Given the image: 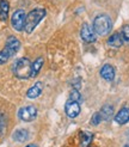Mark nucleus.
<instances>
[{
	"instance_id": "f257e3e1",
	"label": "nucleus",
	"mask_w": 129,
	"mask_h": 147,
	"mask_svg": "<svg viewBox=\"0 0 129 147\" xmlns=\"http://www.w3.org/2000/svg\"><path fill=\"white\" fill-rule=\"evenodd\" d=\"M20 47V42L17 37L14 36H10L6 41L5 47L0 51V65H4L5 62H7L10 59L17 53L18 49Z\"/></svg>"
},
{
	"instance_id": "f03ea898",
	"label": "nucleus",
	"mask_w": 129,
	"mask_h": 147,
	"mask_svg": "<svg viewBox=\"0 0 129 147\" xmlns=\"http://www.w3.org/2000/svg\"><path fill=\"white\" fill-rule=\"evenodd\" d=\"M46 14H47V11L44 9H35L32 11H30L26 14L24 30L28 34H31L36 29V26L40 24V22L46 17Z\"/></svg>"
},
{
	"instance_id": "7ed1b4c3",
	"label": "nucleus",
	"mask_w": 129,
	"mask_h": 147,
	"mask_svg": "<svg viewBox=\"0 0 129 147\" xmlns=\"http://www.w3.org/2000/svg\"><path fill=\"white\" fill-rule=\"evenodd\" d=\"M112 29V20L108 14H98L93 20V30L99 36L108 35Z\"/></svg>"
},
{
	"instance_id": "20e7f679",
	"label": "nucleus",
	"mask_w": 129,
	"mask_h": 147,
	"mask_svg": "<svg viewBox=\"0 0 129 147\" xmlns=\"http://www.w3.org/2000/svg\"><path fill=\"white\" fill-rule=\"evenodd\" d=\"M31 62L29 61V59L26 57H20L13 63V74L14 77H17L18 79H28L29 77H31Z\"/></svg>"
},
{
	"instance_id": "39448f33",
	"label": "nucleus",
	"mask_w": 129,
	"mask_h": 147,
	"mask_svg": "<svg viewBox=\"0 0 129 147\" xmlns=\"http://www.w3.org/2000/svg\"><path fill=\"white\" fill-rule=\"evenodd\" d=\"M25 12L24 10H16L12 14L11 18V24L13 26L14 30L17 31H23L24 26H25Z\"/></svg>"
},
{
	"instance_id": "423d86ee",
	"label": "nucleus",
	"mask_w": 129,
	"mask_h": 147,
	"mask_svg": "<svg viewBox=\"0 0 129 147\" xmlns=\"http://www.w3.org/2000/svg\"><path fill=\"white\" fill-rule=\"evenodd\" d=\"M18 116L22 121L25 122H31L36 119L37 116V109H36L34 105H28V107H23L19 109L18 111Z\"/></svg>"
},
{
	"instance_id": "0eeeda50",
	"label": "nucleus",
	"mask_w": 129,
	"mask_h": 147,
	"mask_svg": "<svg viewBox=\"0 0 129 147\" xmlns=\"http://www.w3.org/2000/svg\"><path fill=\"white\" fill-rule=\"evenodd\" d=\"M80 36L86 43H93L97 38V34L93 30V28L87 23L83 24L81 30H80Z\"/></svg>"
},
{
	"instance_id": "6e6552de",
	"label": "nucleus",
	"mask_w": 129,
	"mask_h": 147,
	"mask_svg": "<svg viewBox=\"0 0 129 147\" xmlns=\"http://www.w3.org/2000/svg\"><path fill=\"white\" fill-rule=\"evenodd\" d=\"M64 111H66L67 116L71 117V119L77 117L79 114H80V104H79V102L68 99L66 102V105H64Z\"/></svg>"
},
{
	"instance_id": "1a4fd4ad",
	"label": "nucleus",
	"mask_w": 129,
	"mask_h": 147,
	"mask_svg": "<svg viewBox=\"0 0 129 147\" xmlns=\"http://www.w3.org/2000/svg\"><path fill=\"white\" fill-rule=\"evenodd\" d=\"M100 77L108 80V82H112L115 79V68L109 63L104 65L103 67L100 68Z\"/></svg>"
},
{
	"instance_id": "9d476101",
	"label": "nucleus",
	"mask_w": 129,
	"mask_h": 147,
	"mask_svg": "<svg viewBox=\"0 0 129 147\" xmlns=\"http://www.w3.org/2000/svg\"><path fill=\"white\" fill-rule=\"evenodd\" d=\"M42 90H43V84L41 82H37L34 86H31L30 89L28 90L26 92V97L30 98V99H35L37 98L40 94L42 93Z\"/></svg>"
},
{
	"instance_id": "9b49d317",
	"label": "nucleus",
	"mask_w": 129,
	"mask_h": 147,
	"mask_svg": "<svg viewBox=\"0 0 129 147\" xmlns=\"http://www.w3.org/2000/svg\"><path fill=\"white\" fill-rule=\"evenodd\" d=\"M115 121L118 124H126L129 122V108H123L115 116Z\"/></svg>"
},
{
	"instance_id": "f8f14e48",
	"label": "nucleus",
	"mask_w": 129,
	"mask_h": 147,
	"mask_svg": "<svg viewBox=\"0 0 129 147\" xmlns=\"http://www.w3.org/2000/svg\"><path fill=\"white\" fill-rule=\"evenodd\" d=\"M123 38H122V35L121 32H116V34H112L109 40H108V45L110 47H114V48H120L122 45H123Z\"/></svg>"
},
{
	"instance_id": "ddd939ff",
	"label": "nucleus",
	"mask_w": 129,
	"mask_h": 147,
	"mask_svg": "<svg viewBox=\"0 0 129 147\" xmlns=\"http://www.w3.org/2000/svg\"><path fill=\"white\" fill-rule=\"evenodd\" d=\"M12 138H13L14 141L24 142V141H26L28 139H29V131H28L26 129H23V128L17 129V130H14Z\"/></svg>"
},
{
	"instance_id": "4468645a",
	"label": "nucleus",
	"mask_w": 129,
	"mask_h": 147,
	"mask_svg": "<svg viewBox=\"0 0 129 147\" xmlns=\"http://www.w3.org/2000/svg\"><path fill=\"white\" fill-rule=\"evenodd\" d=\"M99 114H100V116H102V120L109 121L112 117V115H114V108H112V105H110V104L104 105L102 109H100Z\"/></svg>"
},
{
	"instance_id": "2eb2a0df",
	"label": "nucleus",
	"mask_w": 129,
	"mask_h": 147,
	"mask_svg": "<svg viewBox=\"0 0 129 147\" xmlns=\"http://www.w3.org/2000/svg\"><path fill=\"white\" fill-rule=\"evenodd\" d=\"M42 66H43V57H37L36 60L32 62L31 65V77L32 78H36L38 76V73L42 68Z\"/></svg>"
},
{
	"instance_id": "dca6fc26",
	"label": "nucleus",
	"mask_w": 129,
	"mask_h": 147,
	"mask_svg": "<svg viewBox=\"0 0 129 147\" xmlns=\"http://www.w3.org/2000/svg\"><path fill=\"white\" fill-rule=\"evenodd\" d=\"M10 5L6 0H0V20H6L9 17Z\"/></svg>"
},
{
	"instance_id": "f3484780",
	"label": "nucleus",
	"mask_w": 129,
	"mask_h": 147,
	"mask_svg": "<svg viewBox=\"0 0 129 147\" xmlns=\"http://www.w3.org/2000/svg\"><path fill=\"white\" fill-rule=\"evenodd\" d=\"M93 134L91 131H81L80 133V142L83 147H89L92 142Z\"/></svg>"
},
{
	"instance_id": "a211bd4d",
	"label": "nucleus",
	"mask_w": 129,
	"mask_h": 147,
	"mask_svg": "<svg viewBox=\"0 0 129 147\" xmlns=\"http://www.w3.org/2000/svg\"><path fill=\"white\" fill-rule=\"evenodd\" d=\"M121 35H122V38H123V41L129 45V25H123V28H122V31H121Z\"/></svg>"
},
{
	"instance_id": "6ab92c4d",
	"label": "nucleus",
	"mask_w": 129,
	"mask_h": 147,
	"mask_svg": "<svg viewBox=\"0 0 129 147\" xmlns=\"http://www.w3.org/2000/svg\"><path fill=\"white\" fill-rule=\"evenodd\" d=\"M81 98L80 96V92H79V90H72L71 94H69V99L71 100H75V102H79Z\"/></svg>"
},
{
	"instance_id": "aec40b11",
	"label": "nucleus",
	"mask_w": 129,
	"mask_h": 147,
	"mask_svg": "<svg viewBox=\"0 0 129 147\" xmlns=\"http://www.w3.org/2000/svg\"><path fill=\"white\" fill-rule=\"evenodd\" d=\"M102 116H100L99 113H96L95 115L92 116V120H91V124H93V126H97V124H99L100 122H102Z\"/></svg>"
},
{
	"instance_id": "412c9836",
	"label": "nucleus",
	"mask_w": 129,
	"mask_h": 147,
	"mask_svg": "<svg viewBox=\"0 0 129 147\" xmlns=\"http://www.w3.org/2000/svg\"><path fill=\"white\" fill-rule=\"evenodd\" d=\"M4 128H5V119H4L3 115H0V134H1Z\"/></svg>"
},
{
	"instance_id": "4be33fe9",
	"label": "nucleus",
	"mask_w": 129,
	"mask_h": 147,
	"mask_svg": "<svg viewBox=\"0 0 129 147\" xmlns=\"http://www.w3.org/2000/svg\"><path fill=\"white\" fill-rule=\"evenodd\" d=\"M26 147H37V146H36V145H28Z\"/></svg>"
},
{
	"instance_id": "5701e85b",
	"label": "nucleus",
	"mask_w": 129,
	"mask_h": 147,
	"mask_svg": "<svg viewBox=\"0 0 129 147\" xmlns=\"http://www.w3.org/2000/svg\"><path fill=\"white\" fill-rule=\"evenodd\" d=\"M124 147H129V142H127V144L124 145Z\"/></svg>"
},
{
	"instance_id": "b1692460",
	"label": "nucleus",
	"mask_w": 129,
	"mask_h": 147,
	"mask_svg": "<svg viewBox=\"0 0 129 147\" xmlns=\"http://www.w3.org/2000/svg\"><path fill=\"white\" fill-rule=\"evenodd\" d=\"M89 147H97V146H91V145H90V146H89Z\"/></svg>"
}]
</instances>
